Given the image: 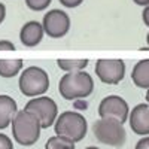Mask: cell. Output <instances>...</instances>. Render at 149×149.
<instances>
[{
  "mask_svg": "<svg viewBox=\"0 0 149 149\" xmlns=\"http://www.w3.org/2000/svg\"><path fill=\"white\" fill-rule=\"evenodd\" d=\"M60 95L69 102H76L90 97L94 91V81L90 73L84 70L66 73L58 84Z\"/></svg>",
  "mask_w": 149,
  "mask_h": 149,
  "instance_id": "cell-1",
  "label": "cell"
},
{
  "mask_svg": "<svg viewBox=\"0 0 149 149\" xmlns=\"http://www.w3.org/2000/svg\"><path fill=\"white\" fill-rule=\"evenodd\" d=\"M40 119L27 109L18 110L17 116L12 121V136L15 142L22 146L34 145L40 137Z\"/></svg>",
  "mask_w": 149,
  "mask_h": 149,
  "instance_id": "cell-2",
  "label": "cell"
},
{
  "mask_svg": "<svg viewBox=\"0 0 149 149\" xmlns=\"http://www.w3.org/2000/svg\"><path fill=\"white\" fill-rule=\"evenodd\" d=\"M54 131L55 136H61L66 137L72 142H81L88 131V124L84 115L78 113V112L66 110L63 113H60L54 124Z\"/></svg>",
  "mask_w": 149,
  "mask_h": 149,
  "instance_id": "cell-3",
  "label": "cell"
},
{
  "mask_svg": "<svg viewBox=\"0 0 149 149\" xmlns=\"http://www.w3.org/2000/svg\"><path fill=\"white\" fill-rule=\"evenodd\" d=\"M18 86L19 91L26 97H40L49 88V76L42 67L30 66L21 72Z\"/></svg>",
  "mask_w": 149,
  "mask_h": 149,
  "instance_id": "cell-4",
  "label": "cell"
},
{
  "mask_svg": "<svg viewBox=\"0 0 149 149\" xmlns=\"http://www.w3.org/2000/svg\"><path fill=\"white\" fill-rule=\"evenodd\" d=\"M93 131L98 142L109 146H122L127 139L124 124L115 119H97L93 125Z\"/></svg>",
  "mask_w": 149,
  "mask_h": 149,
  "instance_id": "cell-5",
  "label": "cell"
},
{
  "mask_svg": "<svg viewBox=\"0 0 149 149\" xmlns=\"http://www.w3.org/2000/svg\"><path fill=\"white\" fill-rule=\"evenodd\" d=\"M24 109L33 112L40 119L42 128H49L51 125H54L58 118V106L54 102V98L48 97V95L30 98Z\"/></svg>",
  "mask_w": 149,
  "mask_h": 149,
  "instance_id": "cell-6",
  "label": "cell"
},
{
  "mask_svg": "<svg viewBox=\"0 0 149 149\" xmlns=\"http://www.w3.org/2000/svg\"><path fill=\"white\" fill-rule=\"evenodd\" d=\"M95 74L103 84L116 85L125 76V63L119 58H100L95 63Z\"/></svg>",
  "mask_w": 149,
  "mask_h": 149,
  "instance_id": "cell-7",
  "label": "cell"
},
{
  "mask_svg": "<svg viewBox=\"0 0 149 149\" xmlns=\"http://www.w3.org/2000/svg\"><path fill=\"white\" fill-rule=\"evenodd\" d=\"M98 115L103 119H115L124 124L130 118V106L119 95H107L98 104Z\"/></svg>",
  "mask_w": 149,
  "mask_h": 149,
  "instance_id": "cell-8",
  "label": "cell"
},
{
  "mask_svg": "<svg viewBox=\"0 0 149 149\" xmlns=\"http://www.w3.org/2000/svg\"><path fill=\"white\" fill-rule=\"evenodd\" d=\"M42 26L45 34L52 39L64 37L70 30V17L61 9H51L43 15Z\"/></svg>",
  "mask_w": 149,
  "mask_h": 149,
  "instance_id": "cell-9",
  "label": "cell"
},
{
  "mask_svg": "<svg viewBox=\"0 0 149 149\" xmlns=\"http://www.w3.org/2000/svg\"><path fill=\"white\" fill-rule=\"evenodd\" d=\"M130 128L139 136H149V104L139 103L130 112Z\"/></svg>",
  "mask_w": 149,
  "mask_h": 149,
  "instance_id": "cell-10",
  "label": "cell"
},
{
  "mask_svg": "<svg viewBox=\"0 0 149 149\" xmlns=\"http://www.w3.org/2000/svg\"><path fill=\"white\" fill-rule=\"evenodd\" d=\"M43 34H45V30H43V26L40 22L29 21V22L24 24L19 30V40L24 46L34 48L42 42Z\"/></svg>",
  "mask_w": 149,
  "mask_h": 149,
  "instance_id": "cell-11",
  "label": "cell"
},
{
  "mask_svg": "<svg viewBox=\"0 0 149 149\" xmlns=\"http://www.w3.org/2000/svg\"><path fill=\"white\" fill-rule=\"evenodd\" d=\"M18 113L17 102L10 95L0 94V130L8 128Z\"/></svg>",
  "mask_w": 149,
  "mask_h": 149,
  "instance_id": "cell-12",
  "label": "cell"
},
{
  "mask_svg": "<svg viewBox=\"0 0 149 149\" xmlns=\"http://www.w3.org/2000/svg\"><path fill=\"white\" fill-rule=\"evenodd\" d=\"M131 81L137 88L149 90V58L140 60L131 70Z\"/></svg>",
  "mask_w": 149,
  "mask_h": 149,
  "instance_id": "cell-13",
  "label": "cell"
},
{
  "mask_svg": "<svg viewBox=\"0 0 149 149\" xmlns=\"http://www.w3.org/2000/svg\"><path fill=\"white\" fill-rule=\"evenodd\" d=\"M24 61L21 58H0V76L2 78H14L22 72Z\"/></svg>",
  "mask_w": 149,
  "mask_h": 149,
  "instance_id": "cell-14",
  "label": "cell"
},
{
  "mask_svg": "<svg viewBox=\"0 0 149 149\" xmlns=\"http://www.w3.org/2000/svg\"><path fill=\"white\" fill-rule=\"evenodd\" d=\"M57 66L64 70L67 73H72V72H81L84 70L86 66H88V60L86 58H60L57 60Z\"/></svg>",
  "mask_w": 149,
  "mask_h": 149,
  "instance_id": "cell-15",
  "label": "cell"
},
{
  "mask_svg": "<svg viewBox=\"0 0 149 149\" xmlns=\"http://www.w3.org/2000/svg\"><path fill=\"white\" fill-rule=\"evenodd\" d=\"M45 149H76V148H74V142L66 137H61V136H52L46 140Z\"/></svg>",
  "mask_w": 149,
  "mask_h": 149,
  "instance_id": "cell-16",
  "label": "cell"
},
{
  "mask_svg": "<svg viewBox=\"0 0 149 149\" xmlns=\"http://www.w3.org/2000/svg\"><path fill=\"white\" fill-rule=\"evenodd\" d=\"M51 2L52 0H26V5L29 9H31L34 12H42V10L48 9Z\"/></svg>",
  "mask_w": 149,
  "mask_h": 149,
  "instance_id": "cell-17",
  "label": "cell"
},
{
  "mask_svg": "<svg viewBox=\"0 0 149 149\" xmlns=\"http://www.w3.org/2000/svg\"><path fill=\"white\" fill-rule=\"evenodd\" d=\"M0 149H14V143H12L10 137L3 133H0Z\"/></svg>",
  "mask_w": 149,
  "mask_h": 149,
  "instance_id": "cell-18",
  "label": "cell"
},
{
  "mask_svg": "<svg viewBox=\"0 0 149 149\" xmlns=\"http://www.w3.org/2000/svg\"><path fill=\"white\" fill-rule=\"evenodd\" d=\"M84 0H60V3L66 6V8H78L79 5H82Z\"/></svg>",
  "mask_w": 149,
  "mask_h": 149,
  "instance_id": "cell-19",
  "label": "cell"
},
{
  "mask_svg": "<svg viewBox=\"0 0 149 149\" xmlns=\"http://www.w3.org/2000/svg\"><path fill=\"white\" fill-rule=\"evenodd\" d=\"M0 51H15V45L10 40H0Z\"/></svg>",
  "mask_w": 149,
  "mask_h": 149,
  "instance_id": "cell-20",
  "label": "cell"
},
{
  "mask_svg": "<svg viewBox=\"0 0 149 149\" xmlns=\"http://www.w3.org/2000/svg\"><path fill=\"white\" fill-rule=\"evenodd\" d=\"M134 149H149V136H145L143 139H140L137 143H136Z\"/></svg>",
  "mask_w": 149,
  "mask_h": 149,
  "instance_id": "cell-21",
  "label": "cell"
},
{
  "mask_svg": "<svg viewBox=\"0 0 149 149\" xmlns=\"http://www.w3.org/2000/svg\"><path fill=\"white\" fill-rule=\"evenodd\" d=\"M142 19H143V24L149 27V6H146L143 9V14H142Z\"/></svg>",
  "mask_w": 149,
  "mask_h": 149,
  "instance_id": "cell-22",
  "label": "cell"
},
{
  "mask_svg": "<svg viewBox=\"0 0 149 149\" xmlns=\"http://www.w3.org/2000/svg\"><path fill=\"white\" fill-rule=\"evenodd\" d=\"M5 17H6V6L0 2V24L5 21Z\"/></svg>",
  "mask_w": 149,
  "mask_h": 149,
  "instance_id": "cell-23",
  "label": "cell"
},
{
  "mask_svg": "<svg viewBox=\"0 0 149 149\" xmlns=\"http://www.w3.org/2000/svg\"><path fill=\"white\" fill-rule=\"evenodd\" d=\"M133 2L136 3V5H139V6H149V0H133Z\"/></svg>",
  "mask_w": 149,
  "mask_h": 149,
  "instance_id": "cell-24",
  "label": "cell"
},
{
  "mask_svg": "<svg viewBox=\"0 0 149 149\" xmlns=\"http://www.w3.org/2000/svg\"><path fill=\"white\" fill-rule=\"evenodd\" d=\"M145 98H146V103L149 104V90H146V95H145Z\"/></svg>",
  "mask_w": 149,
  "mask_h": 149,
  "instance_id": "cell-25",
  "label": "cell"
},
{
  "mask_svg": "<svg viewBox=\"0 0 149 149\" xmlns=\"http://www.w3.org/2000/svg\"><path fill=\"white\" fill-rule=\"evenodd\" d=\"M146 43H148V46H149V33L146 34Z\"/></svg>",
  "mask_w": 149,
  "mask_h": 149,
  "instance_id": "cell-26",
  "label": "cell"
},
{
  "mask_svg": "<svg viewBox=\"0 0 149 149\" xmlns=\"http://www.w3.org/2000/svg\"><path fill=\"white\" fill-rule=\"evenodd\" d=\"M85 149H100V148H95V146H88V148H85Z\"/></svg>",
  "mask_w": 149,
  "mask_h": 149,
  "instance_id": "cell-27",
  "label": "cell"
}]
</instances>
